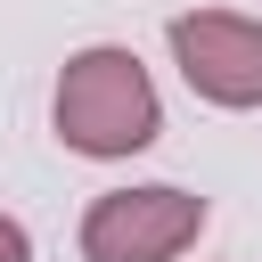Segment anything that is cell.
<instances>
[{
	"mask_svg": "<svg viewBox=\"0 0 262 262\" xmlns=\"http://www.w3.org/2000/svg\"><path fill=\"white\" fill-rule=\"evenodd\" d=\"M164 131V106H156V82L131 49L98 41L82 57H66L57 74V139L74 156H139L147 139Z\"/></svg>",
	"mask_w": 262,
	"mask_h": 262,
	"instance_id": "obj_1",
	"label": "cell"
},
{
	"mask_svg": "<svg viewBox=\"0 0 262 262\" xmlns=\"http://www.w3.org/2000/svg\"><path fill=\"white\" fill-rule=\"evenodd\" d=\"M205 229V196L156 180V188H106L82 213V262H172L180 246H196Z\"/></svg>",
	"mask_w": 262,
	"mask_h": 262,
	"instance_id": "obj_2",
	"label": "cell"
},
{
	"mask_svg": "<svg viewBox=\"0 0 262 262\" xmlns=\"http://www.w3.org/2000/svg\"><path fill=\"white\" fill-rule=\"evenodd\" d=\"M172 57L196 98L213 106H262V25L229 8H188L172 16Z\"/></svg>",
	"mask_w": 262,
	"mask_h": 262,
	"instance_id": "obj_3",
	"label": "cell"
},
{
	"mask_svg": "<svg viewBox=\"0 0 262 262\" xmlns=\"http://www.w3.org/2000/svg\"><path fill=\"white\" fill-rule=\"evenodd\" d=\"M0 262H33V237H25V221H8V213H0Z\"/></svg>",
	"mask_w": 262,
	"mask_h": 262,
	"instance_id": "obj_4",
	"label": "cell"
}]
</instances>
